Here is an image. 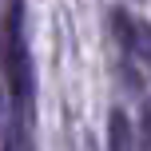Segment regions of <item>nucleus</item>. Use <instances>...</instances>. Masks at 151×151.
Listing matches in <instances>:
<instances>
[{
	"instance_id": "3",
	"label": "nucleus",
	"mask_w": 151,
	"mask_h": 151,
	"mask_svg": "<svg viewBox=\"0 0 151 151\" xmlns=\"http://www.w3.org/2000/svg\"><path fill=\"white\" fill-rule=\"evenodd\" d=\"M4 151H32V135H28V123H24V119L12 123V135H8Z\"/></svg>"
},
{
	"instance_id": "4",
	"label": "nucleus",
	"mask_w": 151,
	"mask_h": 151,
	"mask_svg": "<svg viewBox=\"0 0 151 151\" xmlns=\"http://www.w3.org/2000/svg\"><path fill=\"white\" fill-rule=\"evenodd\" d=\"M135 56L151 64V24H135Z\"/></svg>"
},
{
	"instance_id": "2",
	"label": "nucleus",
	"mask_w": 151,
	"mask_h": 151,
	"mask_svg": "<svg viewBox=\"0 0 151 151\" xmlns=\"http://www.w3.org/2000/svg\"><path fill=\"white\" fill-rule=\"evenodd\" d=\"M107 151H135V131L123 107H115L107 115Z\"/></svg>"
},
{
	"instance_id": "5",
	"label": "nucleus",
	"mask_w": 151,
	"mask_h": 151,
	"mask_svg": "<svg viewBox=\"0 0 151 151\" xmlns=\"http://www.w3.org/2000/svg\"><path fill=\"white\" fill-rule=\"evenodd\" d=\"M88 151H96V143H88Z\"/></svg>"
},
{
	"instance_id": "1",
	"label": "nucleus",
	"mask_w": 151,
	"mask_h": 151,
	"mask_svg": "<svg viewBox=\"0 0 151 151\" xmlns=\"http://www.w3.org/2000/svg\"><path fill=\"white\" fill-rule=\"evenodd\" d=\"M8 83H12V99L24 107L32 99L36 76H32V60H28V48H24L20 32H12V48H8Z\"/></svg>"
}]
</instances>
